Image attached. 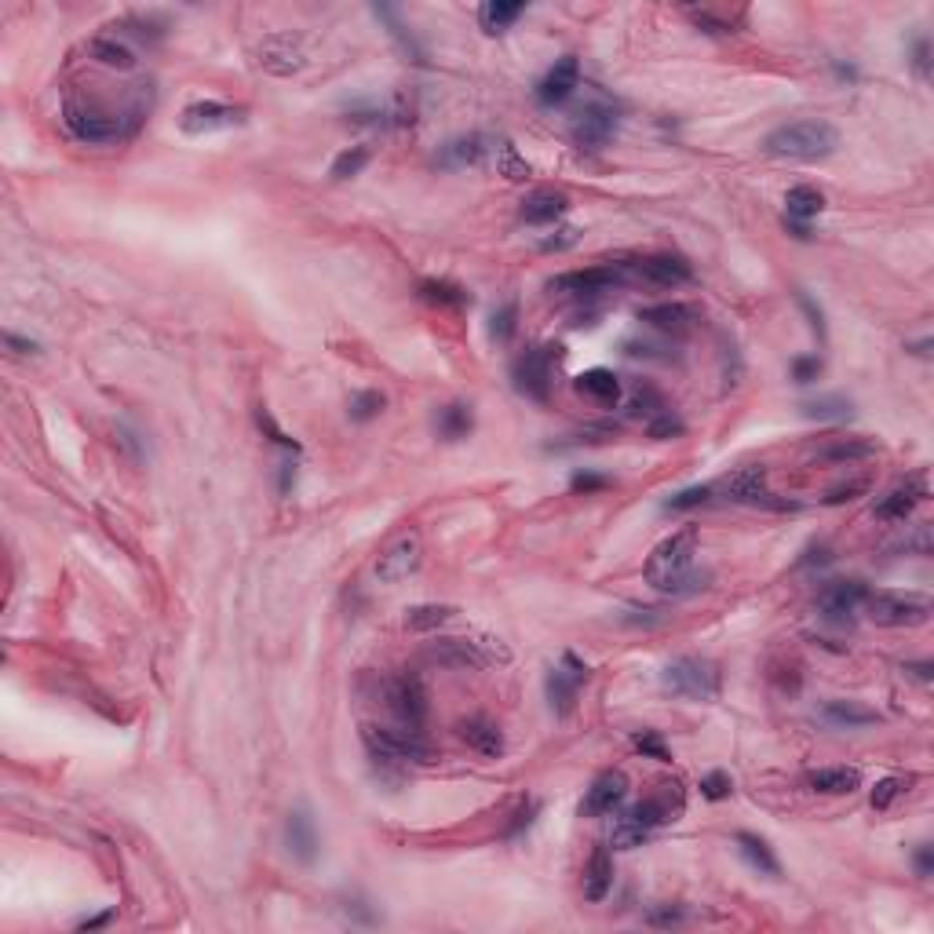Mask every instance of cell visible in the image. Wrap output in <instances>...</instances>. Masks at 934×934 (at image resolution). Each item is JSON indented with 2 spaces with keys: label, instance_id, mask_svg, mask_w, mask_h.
<instances>
[{
  "label": "cell",
  "instance_id": "cell-1",
  "mask_svg": "<svg viewBox=\"0 0 934 934\" xmlns=\"http://www.w3.org/2000/svg\"><path fill=\"white\" fill-rule=\"evenodd\" d=\"M694 555H697V526H683L679 533L665 537L650 551L643 566V577L657 592H686V584H694ZM697 588V584H694Z\"/></svg>",
  "mask_w": 934,
  "mask_h": 934
},
{
  "label": "cell",
  "instance_id": "cell-2",
  "mask_svg": "<svg viewBox=\"0 0 934 934\" xmlns=\"http://www.w3.org/2000/svg\"><path fill=\"white\" fill-rule=\"evenodd\" d=\"M767 154L785 161H825L836 154L840 132L829 121H792L767 135Z\"/></svg>",
  "mask_w": 934,
  "mask_h": 934
},
{
  "label": "cell",
  "instance_id": "cell-3",
  "mask_svg": "<svg viewBox=\"0 0 934 934\" xmlns=\"http://www.w3.org/2000/svg\"><path fill=\"white\" fill-rule=\"evenodd\" d=\"M63 121L73 139H81V143H121L135 128V117H121L114 110H103L95 99H88L81 92H70L63 99Z\"/></svg>",
  "mask_w": 934,
  "mask_h": 934
},
{
  "label": "cell",
  "instance_id": "cell-4",
  "mask_svg": "<svg viewBox=\"0 0 934 934\" xmlns=\"http://www.w3.org/2000/svg\"><path fill=\"white\" fill-rule=\"evenodd\" d=\"M665 690L690 701H716L719 697V668L708 657H675L661 672Z\"/></svg>",
  "mask_w": 934,
  "mask_h": 934
},
{
  "label": "cell",
  "instance_id": "cell-5",
  "mask_svg": "<svg viewBox=\"0 0 934 934\" xmlns=\"http://www.w3.org/2000/svg\"><path fill=\"white\" fill-rule=\"evenodd\" d=\"M362 741L373 759L384 763H431V745L420 730H387V727H362Z\"/></svg>",
  "mask_w": 934,
  "mask_h": 934
},
{
  "label": "cell",
  "instance_id": "cell-6",
  "mask_svg": "<svg viewBox=\"0 0 934 934\" xmlns=\"http://www.w3.org/2000/svg\"><path fill=\"white\" fill-rule=\"evenodd\" d=\"M865 606H869V621L880 624V628H920V624L931 621V599L916 592L865 595Z\"/></svg>",
  "mask_w": 934,
  "mask_h": 934
},
{
  "label": "cell",
  "instance_id": "cell-7",
  "mask_svg": "<svg viewBox=\"0 0 934 934\" xmlns=\"http://www.w3.org/2000/svg\"><path fill=\"white\" fill-rule=\"evenodd\" d=\"M420 562H424V537L416 530H409L380 551L373 573L380 584H398V581H405V577H413V573L420 570Z\"/></svg>",
  "mask_w": 934,
  "mask_h": 934
},
{
  "label": "cell",
  "instance_id": "cell-8",
  "mask_svg": "<svg viewBox=\"0 0 934 934\" xmlns=\"http://www.w3.org/2000/svg\"><path fill=\"white\" fill-rule=\"evenodd\" d=\"M559 347H530L526 354L515 358L511 365V380H515V391L533 402H548L551 398V358H559Z\"/></svg>",
  "mask_w": 934,
  "mask_h": 934
},
{
  "label": "cell",
  "instance_id": "cell-9",
  "mask_svg": "<svg viewBox=\"0 0 934 934\" xmlns=\"http://www.w3.org/2000/svg\"><path fill=\"white\" fill-rule=\"evenodd\" d=\"M384 701L409 730H420L427 719V690L416 675H391L384 683Z\"/></svg>",
  "mask_w": 934,
  "mask_h": 934
},
{
  "label": "cell",
  "instance_id": "cell-10",
  "mask_svg": "<svg viewBox=\"0 0 934 934\" xmlns=\"http://www.w3.org/2000/svg\"><path fill=\"white\" fill-rule=\"evenodd\" d=\"M592 668L584 665L577 654H562V665L548 672V705L555 716H570L573 705H577V694L581 686L588 683Z\"/></svg>",
  "mask_w": 934,
  "mask_h": 934
},
{
  "label": "cell",
  "instance_id": "cell-11",
  "mask_svg": "<svg viewBox=\"0 0 934 934\" xmlns=\"http://www.w3.org/2000/svg\"><path fill=\"white\" fill-rule=\"evenodd\" d=\"M683 807H686L683 785H679V781H661L657 792H650L646 800H639L628 810V821L643 825V829H657V825H668V821L679 818Z\"/></svg>",
  "mask_w": 934,
  "mask_h": 934
},
{
  "label": "cell",
  "instance_id": "cell-12",
  "mask_svg": "<svg viewBox=\"0 0 934 934\" xmlns=\"http://www.w3.org/2000/svg\"><path fill=\"white\" fill-rule=\"evenodd\" d=\"M628 278H632L628 263H602V267H588V270H573V274H562V278L551 281V289L573 292V296H599V292L621 289Z\"/></svg>",
  "mask_w": 934,
  "mask_h": 934
},
{
  "label": "cell",
  "instance_id": "cell-13",
  "mask_svg": "<svg viewBox=\"0 0 934 934\" xmlns=\"http://www.w3.org/2000/svg\"><path fill=\"white\" fill-rule=\"evenodd\" d=\"M245 121V110L230 103H219V99H201V103H190L179 117V128L187 135H208V132H223V128H234Z\"/></svg>",
  "mask_w": 934,
  "mask_h": 934
},
{
  "label": "cell",
  "instance_id": "cell-14",
  "mask_svg": "<svg viewBox=\"0 0 934 934\" xmlns=\"http://www.w3.org/2000/svg\"><path fill=\"white\" fill-rule=\"evenodd\" d=\"M570 132H573V143L581 146V150H602V146L613 139V132H617V110L606 103L584 106L581 114L573 117Z\"/></svg>",
  "mask_w": 934,
  "mask_h": 934
},
{
  "label": "cell",
  "instance_id": "cell-15",
  "mask_svg": "<svg viewBox=\"0 0 934 934\" xmlns=\"http://www.w3.org/2000/svg\"><path fill=\"white\" fill-rule=\"evenodd\" d=\"M632 278H639L643 285H654V289H679L686 281L694 278V270L683 256H672V252H661V256H646V260L632 263Z\"/></svg>",
  "mask_w": 934,
  "mask_h": 934
},
{
  "label": "cell",
  "instance_id": "cell-16",
  "mask_svg": "<svg viewBox=\"0 0 934 934\" xmlns=\"http://www.w3.org/2000/svg\"><path fill=\"white\" fill-rule=\"evenodd\" d=\"M865 595H869V588H865L862 581H836L825 588V595H821V621L836 624V628H843V624L854 621V613H858V606L865 602Z\"/></svg>",
  "mask_w": 934,
  "mask_h": 934
},
{
  "label": "cell",
  "instance_id": "cell-17",
  "mask_svg": "<svg viewBox=\"0 0 934 934\" xmlns=\"http://www.w3.org/2000/svg\"><path fill=\"white\" fill-rule=\"evenodd\" d=\"M727 493L730 500L752 504V508H796L789 500H774V493L767 489V467H741L727 482Z\"/></svg>",
  "mask_w": 934,
  "mask_h": 934
},
{
  "label": "cell",
  "instance_id": "cell-18",
  "mask_svg": "<svg viewBox=\"0 0 934 934\" xmlns=\"http://www.w3.org/2000/svg\"><path fill=\"white\" fill-rule=\"evenodd\" d=\"M924 500H927V475L920 471V475L898 482L887 497H880V504H876V519L905 522L916 511V504H924Z\"/></svg>",
  "mask_w": 934,
  "mask_h": 934
},
{
  "label": "cell",
  "instance_id": "cell-19",
  "mask_svg": "<svg viewBox=\"0 0 934 934\" xmlns=\"http://www.w3.org/2000/svg\"><path fill=\"white\" fill-rule=\"evenodd\" d=\"M624 796H628V774L624 770H602L599 778L592 781V789L584 796L581 810L588 818H602V814H613L621 807Z\"/></svg>",
  "mask_w": 934,
  "mask_h": 934
},
{
  "label": "cell",
  "instance_id": "cell-20",
  "mask_svg": "<svg viewBox=\"0 0 934 934\" xmlns=\"http://www.w3.org/2000/svg\"><path fill=\"white\" fill-rule=\"evenodd\" d=\"M260 66L267 73H274V77H292V73L303 70V48L300 41H292V37H285V33H278V37H267V41L260 44Z\"/></svg>",
  "mask_w": 934,
  "mask_h": 934
},
{
  "label": "cell",
  "instance_id": "cell-21",
  "mask_svg": "<svg viewBox=\"0 0 934 934\" xmlns=\"http://www.w3.org/2000/svg\"><path fill=\"white\" fill-rule=\"evenodd\" d=\"M577 84H581V63H577L573 55H566V59H559V63L548 70V77L537 84V103L540 106L566 103Z\"/></svg>",
  "mask_w": 934,
  "mask_h": 934
},
{
  "label": "cell",
  "instance_id": "cell-22",
  "mask_svg": "<svg viewBox=\"0 0 934 934\" xmlns=\"http://www.w3.org/2000/svg\"><path fill=\"white\" fill-rule=\"evenodd\" d=\"M427 657L446 668H489L486 650L478 639H438L427 646Z\"/></svg>",
  "mask_w": 934,
  "mask_h": 934
},
{
  "label": "cell",
  "instance_id": "cell-23",
  "mask_svg": "<svg viewBox=\"0 0 934 934\" xmlns=\"http://www.w3.org/2000/svg\"><path fill=\"white\" fill-rule=\"evenodd\" d=\"M566 208H570V198L562 194V190H533L530 198L522 201L519 216L522 223H530V227H548V223H555V219L566 216Z\"/></svg>",
  "mask_w": 934,
  "mask_h": 934
},
{
  "label": "cell",
  "instance_id": "cell-24",
  "mask_svg": "<svg viewBox=\"0 0 934 934\" xmlns=\"http://www.w3.org/2000/svg\"><path fill=\"white\" fill-rule=\"evenodd\" d=\"M639 322H646L650 329H657V333L683 336V333H690V329H694L697 311H694V307H686V303H657V307H646V311H639Z\"/></svg>",
  "mask_w": 934,
  "mask_h": 934
},
{
  "label": "cell",
  "instance_id": "cell-25",
  "mask_svg": "<svg viewBox=\"0 0 934 934\" xmlns=\"http://www.w3.org/2000/svg\"><path fill=\"white\" fill-rule=\"evenodd\" d=\"M285 843H289L292 858H300L303 865H311L318 858V829H314L311 810H292L285 821Z\"/></svg>",
  "mask_w": 934,
  "mask_h": 934
},
{
  "label": "cell",
  "instance_id": "cell-26",
  "mask_svg": "<svg viewBox=\"0 0 934 934\" xmlns=\"http://www.w3.org/2000/svg\"><path fill=\"white\" fill-rule=\"evenodd\" d=\"M457 734H460V741H464L467 748H475L478 756L497 759L500 752H504V734H500L497 723H493V719H486V716L464 719V723L457 727Z\"/></svg>",
  "mask_w": 934,
  "mask_h": 934
},
{
  "label": "cell",
  "instance_id": "cell-27",
  "mask_svg": "<svg viewBox=\"0 0 934 934\" xmlns=\"http://www.w3.org/2000/svg\"><path fill=\"white\" fill-rule=\"evenodd\" d=\"M573 387H577V395L602 405V409H613L617 398H621V380H617L610 369H588V373H581L573 380Z\"/></svg>",
  "mask_w": 934,
  "mask_h": 934
},
{
  "label": "cell",
  "instance_id": "cell-28",
  "mask_svg": "<svg viewBox=\"0 0 934 934\" xmlns=\"http://www.w3.org/2000/svg\"><path fill=\"white\" fill-rule=\"evenodd\" d=\"M807 789L821 796H851L854 789H862V774L854 767H821L807 774Z\"/></svg>",
  "mask_w": 934,
  "mask_h": 934
},
{
  "label": "cell",
  "instance_id": "cell-29",
  "mask_svg": "<svg viewBox=\"0 0 934 934\" xmlns=\"http://www.w3.org/2000/svg\"><path fill=\"white\" fill-rule=\"evenodd\" d=\"M482 150H486V139H482V135H457V139H449L446 146H438L435 165L449 168V172H460V168L475 165L478 157H482Z\"/></svg>",
  "mask_w": 934,
  "mask_h": 934
},
{
  "label": "cell",
  "instance_id": "cell-30",
  "mask_svg": "<svg viewBox=\"0 0 934 934\" xmlns=\"http://www.w3.org/2000/svg\"><path fill=\"white\" fill-rule=\"evenodd\" d=\"M613 887V858L610 847H595L592 862L584 869V898L588 902H602Z\"/></svg>",
  "mask_w": 934,
  "mask_h": 934
},
{
  "label": "cell",
  "instance_id": "cell-31",
  "mask_svg": "<svg viewBox=\"0 0 934 934\" xmlns=\"http://www.w3.org/2000/svg\"><path fill=\"white\" fill-rule=\"evenodd\" d=\"M821 716L829 719L832 727H847V730H862V727H876V723H880V712L858 705V701H829V705L821 708Z\"/></svg>",
  "mask_w": 934,
  "mask_h": 934
},
{
  "label": "cell",
  "instance_id": "cell-32",
  "mask_svg": "<svg viewBox=\"0 0 934 934\" xmlns=\"http://www.w3.org/2000/svg\"><path fill=\"white\" fill-rule=\"evenodd\" d=\"M737 851H741V858H745L752 869L763 872V876H770V880H778L781 876V862L774 858V851H770L767 840H759V836H752V832H737Z\"/></svg>",
  "mask_w": 934,
  "mask_h": 934
},
{
  "label": "cell",
  "instance_id": "cell-33",
  "mask_svg": "<svg viewBox=\"0 0 934 934\" xmlns=\"http://www.w3.org/2000/svg\"><path fill=\"white\" fill-rule=\"evenodd\" d=\"M821 208H825V194L810 183H800L785 194V219H792V223H810Z\"/></svg>",
  "mask_w": 934,
  "mask_h": 934
},
{
  "label": "cell",
  "instance_id": "cell-34",
  "mask_svg": "<svg viewBox=\"0 0 934 934\" xmlns=\"http://www.w3.org/2000/svg\"><path fill=\"white\" fill-rule=\"evenodd\" d=\"M88 55H92L95 63L110 66V70H135V52L125 41H117V37H92L88 41Z\"/></svg>",
  "mask_w": 934,
  "mask_h": 934
},
{
  "label": "cell",
  "instance_id": "cell-35",
  "mask_svg": "<svg viewBox=\"0 0 934 934\" xmlns=\"http://www.w3.org/2000/svg\"><path fill=\"white\" fill-rule=\"evenodd\" d=\"M453 617H457V606H446V602H427V606L405 610V628H409V632H438V628L449 624Z\"/></svg>",
  "mask_w": 934,
  "mask_h": 934
},
{
  "label": "cell",
  "instance_id": "cell-36",
  "mask_svg": "<svg viewBox=\"0 0 934 934\" xmlns=\"http://www.w3.org/2000/svg\"><path fill=\"white\" fill-rule=\"evenodd\" d=\"M438 435L446 438V442H460V438L471 435V427H475V416H471V405H446L442 413H438L435 420Z\"/></svg>",
  "mask_w": 934,
  "mask_h": 934
},
{
  "label": "cell",
  "instance_id": "cell-37",
  "mask_svg": "<svg viewBox=\"0 0 934 934\" xmlns=\"http://www.w3.org/2000/svg\"><path fill=\"white\" fill-rule=\"evenodd\" d=\"M522 11H526V4H504V0H489V4H482L478 19H482L486 33H504L511 22L522 19Z\"/></svg>",
  "mask_w": 934,
  "mask_h": 934
},
{
  "label": "cell",
  "instance_id": "cell-38",
  "mask_svg": "<svg viewBox=\"0 0 934 934\" xmlns=\"http://www.w3.org/2000/svg\"><path fill=\"white\" fill-rule=\"evenodd\" d=\"M373 15H376V19H384L387 26H391V37H395V41H398V48H402V52L409 55L413 63H424V48H420V44H416V37H413V33L405 30L402 22H398V11H395V8H387V4H376V8H373Z\"/></svg>",
  "mask_w": 934,
  "mask_h": 934
},
{
  "label": "cell",
  "instance_id": "cell-39",
  "mask_svg": "<svg viewBox=\"0 0 934 934\" xmlns=\"http://www.w3.org/2000/svg\"><path fill=\"white\" fill-rule=\"evenodd\" d=\"M420 296H424L427 303H438V307H464V303H471V296H467L460 285H453V281H435V278L420 281Z\"/></svg>",
  "mask_w": 934,
  "mask_h": 934
},
{
  "label": "cell",
  "instance_id": "cell-40",
  "mask_svg": "<svg viewBox=\"0 0 934 934\" xmlns=\"http://www.w3.org/2000/svg\"><path fill=\"white\" fill-rule=\"evenodd\" d=\"M800 409H803V416H810V420H851L854 416V405L840 395L814 398V402H803Z\"/></svg>",
  "mask_w": 934,
  "mask_h": 934
},
{
  "label": "cell",
  "instance_id": "cell-41",
  "mask_svg": "<svg viewBox=\"0 0 934 934\" xmlns=\"http://www.w3.org/2000/svg\"><path fill=\"white\" fill-rule=\"evenodd\" d=\"M876 453V442H862V438H843L836 446H825L818 453L821 460H832V464H851V460H865Z\"/></svg>",
  "mask_w": 934,
  "mask_h": 934
},
{
  "label": "cell",
  "instance_id": "cell-42",
  "mask_svg": "<svg viewBox=\"0 0 934 934\" xmlns=\"http://www.w3.org/2000/svg\"><path fill=\"white\" fill-rule=\"evenodd\" d=\"M497 172L504 179H511V183L530 179V165H526V157L515 150V143H500L497 146Z\"/></svg>",
  "mask_w": 934,
  "mask_h": 934
},
{
  "label": "cell",
  "instance_id": "cell-43",
  "mask_svg": "<svg viewBox=\"0 0 934 934\" xmlns=\"http://www.w3.org/2000/svg\"><path fill=\"white\" fill-rule=\"evenodd\" d=\"M515 329H519V303L515 300L500 303L497 311H493V318H489V336L497 343H508L511 336H515Z\"/></svg>",
  "mask_w": 934,
  "mask_h": 934
},
{
  "label": "cell",
  "instance_id": "cell-44",
  "mask_svg": "<svg viewBox=\"0 0 934 934\" xmlns=\"http://www.w3.org/2000/svg\"><path fill=\"white\" fill-rule=\"evenodd\" d=\"M646 840H650V829H643V825H635V821L624 818L621 825L613 829L610 847L613 851H635V847H643Z\"/></svg>",
  "mask_w": 934,
  "mask_h": 934
},
{
  "label": "cell",
  "instance_id": "cell-45",
  "mask_svg": "<svg viewBox=\"0 0 934 934\" xmlns=\"http://www.w3.org/2000/svg\"><path fill=\"white\" fill-rule=\"evenodd\" d=\"M369 165V146H351L333 161V179H351Z\"/></svg>",
  "mask_w": 934,
  "mask_h": 934
},
{
  "label": "cell",
  "instance_id": "cell-46",
  "mask_svg": "<svg viewBox=\"0 0 934 934\" xmlns=\"http://www.w3.org/2000/svg\"><path fill=\"white\" fill-rule=\"evenodd\" d=\"M913 781H916L913 774H905V778H883L880 785L872 789V810H887L905 789H909V785H913Z\"/></svg>",
  "mask_w": 934,
  "mask_h": 934
},
{
  "label": "cell",
  "instance_id": "cell-47",
  "mask_svg": "<svg viewBox=\"0 0 934 934\" xmlns=\"http://www.w3.org/2000/svg\"><path fill=\"white\" fill-rule=\"evenodd\" d=\"M387 398L380 395V391H362V395H354L351 402V420H358V424H365V420H373V416L384 413Z\"/></svg>",
  "mask_w": 934,
  "mask_h": 934
},
{
  "label": "cell",
  "instance_id": "cell-48",
  "mask_svg": "<svg viewBox=\"0 0 934 934\" xmlns=\"http://www.w3.org/2000/svg\"><path fill=\"white\" fill-rule=\"evenodd\" d=\"M708 497H712V486H690L683 489V493H675V497L665 500V511H690V508H701V504H708Z\"/></svg>",
  "mask_w": 934,
  "mask_h": 934
},
{
  "label": "cell",
  "instance_id": "cell-49",
  "mask_svg": "<svg viewBox=\"0 0 934 934\" xmlns=\"http://www.w3.org/2000/svg\"><path fill=\"white\" fill-rule=\"evenodd\" d=\"M701 796L705 800H712V803H719V800H727L730 792H734V781H730V774H723V770H712V774H705L701 778Z\"/></svg>",
  "mask_w": 934,
  "mask_h": 934
},
{
  "label": "cell",
  "instance_id": "cell-50",
  "mask_svg": "<svg viewBox=\"0 0 934 934\" xmlns=\"http://www.w3.org/2000/svg\"><path fill=\"white\" fill-rule=\"evenodd\" d=\"M872 478L862 475V478H851V482H840V486H832L829 493H825V504H843V500H854L862 497V493H869Z\"/></svg>",
  "mask_w": 934,
  "mask_h": 934
},
{
  "label": "cell",
  "instance_id": "cell-51",
  "mask_svg": "<svg viewBox=\"0 0 934 934\" xmlns=\"http://www.w3.org/2000/svg\"><path fill=\"white\" fill-rule=\"evenodd\" d=\"M635 748L643 752V756L650 759H661V763H672V752H668V745L661 741V737L654 734V730H643V734H635Z\"/></svg>",
  "mask_w": 934,
  "mask_h": 934
},
{
  "label": "cell",
  "instance_id": "cell-52",
  "mask_svg": "<svg viewBox=\"0 0 934 934\" xmlns=\"http://www.w3.org/2000/svg\"><path fill=\"white\" fill-rule=\"evenodd\" d=\"M668 405H665V398L657 395V391H650V387H643L639 395H635V402H632V413L635 416H646V420H654L657 413H665Z\"/></svg>",
  "mask_w": 934,
  "mask_h": 934
},
{
  "label": "cell",
  "instance_id": "cell-53",
  "mask_svg": "<svg viewBox=\"0 0 934 934\" xmlns=\"http://www.w3.org/2000/svg\"><path fill=\"white\" fill-rule=\"evenodd\" d=\"M675 435H683V420L679 416H672V409H665V413H657L654 420H650V438H675Z\"/></svg>",
  "mask_w": 934,
  "mask_h": 934
},
{
  "label": "cell",
  "instance_id": "cell-54",
  "mask_svg": "<svg viewBox=\"0 0 934 934\" xmlns=\"http://www.w3.org/2000/svg\"><path fill=\"white\" fill-rule=\"evenodd\" d=\"M821 369H825V365H821L818 354L796 358V362H792V380H796V384H814V380L821 376Z\"/></svg>",
  "mask_w": 934,
  "mask_h": 934
},
{
  "label": "cell",
  "instance_id": "cell-55",
  "mask_svg": "<svg viewBox=\"0 0 934 934\" xmlns=\"http://www.w3.org/2000/svg\"><path fill=\"white\" fill-rule=\"evenodd\" d=\"M256 424H260V427H263V431H267V435H270V438H274V442H278V446H285V449H292V453H296V449H300V446H296V442H292V438H289V435H285V431H281V427H278V424H274V416H270V413H267V409H260V413H256Z\"/></svg>",
  "mask_w": 934,
  "mask_h": 934
},
{
  "label": "cell",
  "instance_id": "cell-56",
  "mask_svg": "<svg viewBox=\"0 0 934 934\" xmlns=\"http://www.w3.org/2000/svg\"><path fill=\"white\" fill-rule=\"evenodd\" d=\"M686 916H683V909H672V905H665V909H654V913H646V924L650 927H675V924H683Z\"/></svg>",
  "mask_w": 934,
  "mask_h": 934
},
{
  "label": "cell",
  "instance_id": "cell-57",
  "mask_svg": "<svg viewBox=\"0 0 934 934\" xmlns=\"http://www.w3.org/2000/svg\"><path fill=\"white\" fill-rule=\"evenodd\" d=\"M413 99H409V92H398L395 95V121L398 125H413Z\"/></svg>",
  "mask_w": 934,
  "mask_h": 934
},
{
  "label": "cell",
  "instance_id": "cell-58",
  "mask_svg": "<svg viewBox=\"0 0 934 934\" xmlns=\"http://www.w3.org/2000/svg\"><path fill=\"white\" fill-rule=\"evenodd\" d=\"M602 486H606V478L602 475H588V471L573 475V489H577V493H592V489H602Z\"/></svg>",
  "mask_w": 934,
  "mask_h": 934
},
{
  "label": "cell",
  "instance_id": "cell-59",
  "mask_svg": "<svg viewBox=\"0 0 934 934\" xmlns=\"http://www.w3.org/2000/svg\"><path fill=\"white\" fill-rule=\"evenodd\" d=\"M800 303H803V311L810 314V325H814V333H818L821 340H825V322H821V307H814V300H810V296H803V292H800Z\"/></svg>",
  "mask_w": 934,
  "mask_h": 934
},
{
  "label": "cell",
  "instance_id": "cell-60",
  "mask_svg": "<svg viewBox=\"0 0 934 934\" xmlns=\"http://www.w3.org/2000/svg\"><path fill=\"white\" fill-rule=\"evenodd\" d=\"M902 672H905V675H913L916 683H924V686L934 679V675H931V665H927V661H909V665H902Z\"/></svg>",
  "mask_w": 934,
  "mask_h": 934
},
{
  "label": "cell",
  "instance_id": "cell-61",
  "mask_svg": "<svg viewBox=\"0 0 934 934\" xmlns=\"http://www.w3.org/2000/svg\"><path fill=\"white\" fill-rule=\"evenodd\" d=\"M916 872H920L924 880L934 872V851H931V843H924V847L916 851Z\"/></svg>",
  "mask_w": 934,
  "mask_h": 934
},
{
  "label": "cell",
  "instance_id": "cell-62",
  "mask_svg": "<svg viewBox=\"0 0 934 934\" xmlns=\"http://www.w3.org/2000/svg\"><path fill=\"white\" fill-rule=\"evenodd\" d=\"M573 241H577V230H559V238H548L540 249L544 252H555V249H570Z\"/></svg>",
  "mask_w": 934,
  "mask_h": 934
},
{
  "label": "cell",
  "instance_id": "cell-63",
  "mask_svg": "<svg viewBox=\"0 0 934 934\" xmlns=\"http://www.w3.org/2000/svg\"><path fill=\"white\" fill-rule=\"evenodd\" d=\"M4 340H8V347H15L19 354H33V351H37V343H33V340H22V336H15V333H8Z\"/></svg>",
  "mask_w": 934,
  "mask_h": 934
},
{
  "label": "cell",
  "instance_id": "cell-64",
  "mask_svg": "<svg viewBox=\"0 0 934 934\" xmlns=\"http://www.w3.org/2000/svg\"><path fill=\"white\" fill-rule=\"evenodd\" d=\"M913 63H916V73H920V77H927V41H916V59H913Z\"/></svg>",
  "mask_w": 934,
  "mask_h": 934
}]
</instances>
